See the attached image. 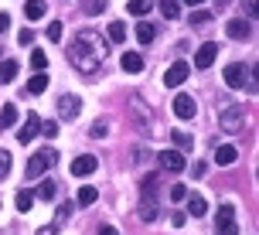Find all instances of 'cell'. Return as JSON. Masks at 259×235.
<instances>
[{
    "label": "cell",
    "instance_id": "6da1fadb",
    "mask_svg": "<svg viewBox=\"0 0 259 235\" xmlns=\"http://www.w3.org/2000/svg\"><path fill=\"white\" fill-rule=\"evenodd\" d=\"M106 55H109V44H106V38L96 34V31H78L75 41L68 44V62H72L82 75H96L99 65L106 62Z\"/></svg>",
    "mask_w": 259,
    "mask_h": 235
},
{
    "label": "cell",
    "instance_id": "7a4b0ae2",
    "mask_svg": "<svg viewBox=\"0 0 259 235\" xmlns=\"http://www.w3.org/2000/svg\"><path fill=\"white\" fill-rule=\"evenodd\" d=\"M52 164H58V150H55V147H45V150H38L34 157H27V181L45 177V170L52 167Z\"/></svg>",
    "mask_w": 259,
    "mask_h": 235
},
{
    "label": "cell",
    "instance_id": "3957f363",
    "mask_svg": "<svg viewBox=\"0 0 259 235\" xmlns=\"http://www.w3.org/2000/svg\"><path fill=\"white\" fill-rule=\"evenodd\" d=\"M219 126L225 133H239L246 130V106H225L219 116Z\"/></svg>",
    "mask_w": 259,
    "mask_h": 235
},
{
    "label": "cell",
    "instance_id": "277c9868",
    "mask_svg": "<svg viewBox=\"0 0 259 235\" xmlns=\"http://www.w3.org/2000/svg\"><path fill=\"white\" fill-rule=\"evenodd\" d=\"M215 228H219V235H235V232H239V225H235V205H232V201H225V205L219 208Z\"/></svg>",
    "mask_w": 259,
    "mask_h": 235
},
{
    "label": "cell",
    "instance_id": "5b68a950",
    "mask_svg": "<svg viewBox=\"0 0 259 235\" xmlns=\"http://www.w3.org/2000/svg\"><path fill=\"white\" fill-rule=\"evenodd\" d=\"M78 113H82V99L78 96H72V92L58 96V116L62 119H75Z\"/></svg>",
    "mask_w": 259,
    "mask_h": 235
},
{
    "label": "cell",
    "instance_id": "8992f818",
    "mask_svg": "<svg viewBox=\"0 0 259 235\" xmlns=\"http://www.w3.org/2000/svg\"><path fill=\"white\" fill-rule=\"evenodd\" d=\"M194 113H198V103H194L188 92H178V96H174V116L178 119H194Z\"/></svg>",
    "mask_w": 259,
    "mask_h": 235
},
{
    "label": "cell",
    "instance_id": "52a82bcc",
    "mask_svg": "<svg viewBox=\"0 0 259 235\" xmlns=\"http://www.w3.org/2000/svg\"><path fill=\"white\" fill-rule=\"evenodd\" d=\"M188 72H191V65H188V62H174V65L164 72V85H167V89H178L184 78H188Z\"/></svg>",
    "mask_w": 259,
    "mask_h": 235
},
{
    "label": "cell",
    "instance_id": "ba28073f",
    "mask_svg": "<svg viewBox=\"0 0 259 235\" xmlns=\"http://www.w3.org/2000/svg\"><path fill=\"white\" fill-rule=\"evenodd\" d=\"M225 34H229V38H235V41H249V38H252V21H246V17H235V21H229Z\"/></svg>",
    "mask_w": 259,
    "mask_h": 235
},
{
    "label": "cell",
    "instance_id": "9c48e42d",
    "mask_svg": "<svg viewBox=\"0 0 259 235\" xmlns=\"http://www.w3.org/2000/svg\"><path fill=\"white\" fill-rule=\"evenodd\" d=\"M215 58H219V44H215V41H205V44L198 48V55H194V65L198 68H211Z\"/></svg>",
    "mask_w": 259,
    "mask_h": 235
},
{
    "label": "cell",
    "instance_id": "30bf717a",
    "mask_svg": "<svg viewBox=\"0 0 259 235\" xmlns=\"http://www.w3.org/2000/svg\"><path fill=\"white\" fill-rule=\"evenodd\" d=\"M157 160H160V167L170 170V174H181V170H184V154H181V150H164Z\"/></svg>",
    "mask_w": 259,
    "mask_h": 235
},
{
    "label": "cell",
    "instance_id": "8fae6325",
    "mask_svg": "<svg viewBox=\"0 0 259 235\" xmlns=\"http://www.w3.org/2000/svg\"><path fill=\"white\" fill-rule=\"evenodd\" d=\"M38 130H41V116L38 113H27V123L17 130V140H21V144H31V140L38 136Z\"/></svg>",
    "mask_w": 259,
    "mask_h": 235
},
{
    "label": "cell",
    "instance_id": "7c38bea8",
    "mask_svg": "<svg viewBox=\"0 0 259 235\" xmlns=\"http://www.w3.org/2000/svg\"><path fill=\"white\" fill-rule=\"evenodd\" d=\"M246 75H249L246 65H225V85L229 89H242L246 85Z\"/></svg>",
    "mask_w": 259,
    "mask_h": 235
},
{
    "label": "cell",
    "instance_id": "4fadbf2b",
    "mask_svg": "<svg viewBox=\"0 0 259 235\" xmlns=\"http://www.w3.org/2000/svg\"><path fill=\"white\" fill-rule=\"evenodd\" d=\"M130 106H133V113H140L143 130H147V133H160V130L154 126V113H150V106L143 103V99H130Z\"/></svg>",
    "mask_w": 259,
    "mask_h": 235
},
{
    "label": "cell",
    "instance_id": "5bb4252c",
    "mask_svg": "<svg viewBox=\"0 0 259 235\" xmlns=\"http://www.w3.org/2000/svg\"><path fill=\"white\" fill-rule=\"evenodd\" d=\"M92 170H96V157L92 154H82V157L72 160V174H75V177H89Z\"/></svg>",
    "mask_w": 259,
    "mask_h": 235
},
{
    "label": "cell",
    "instance_id": "9a60e30c",
    "mask_svg": "<svg viewBox=\"0 0 259 235\" xmlns=\"http://www.w3.org/2000/svg\"><path fill=\"white\" fill-rule=\"evenodd\" d=\"M235 160H239V150H235L232 144L215 147V164H219V167H229V164H235Z\"/></svg>",
    "mask_w": 259,
    "mask_h": 235
},
{
    "label": "cell",
    "instance_id": "2e32d148",
    "mask_svg": "<svg viewBox=\"0 0 259 235\" xmlns=\"http://www.w3.org/2000/svg\"><path fill=\"white\" fill-rule=\"evenodd\" d=\"M123 72H130V75H140L143 72V58L137 52H126L123 55Z\"/></svg>",
    "mask_w": 259,
    "mask_h": 235
},
{
    "label": "cell",
    "instance_id": "e0dca14e",
    "mask_svg": "<svg viewBox=\"0 0 259 235\" xmlns=\"http://www.w3.org/2000/svg\"><path fill=\"white\" fill-rule=\"evenodd\" d=\"M96 198H99V191H96L92 184H82V187H78V195H75V201L82 205V208H89V205H96Z\"/></svg>",
    "mask_w": 259,
    "mask_h": 235
},
{
    "label": "cell",
    "instance_id": "ac0fdd59",
    "mask_svg": "<svg viewBox=\"0 0 259 235\" xmlns=\"http://www.w3.org/2000/svg\"><path fill=\"white\" fill-rule=\"evenodd\" d=\"M188 211H191V218H205L208 215V201L201 195H191V201H188Z\"/></svg>",
    "mask_w": 259,
    "mask_h": 235
},
{
    "label": "cell",
    "instance_id": "d6986e66",
    "mask_svg": "<svg viewBox=\"0 0 259 235\" xmlns=\"http://www.w3.org/2000/svg\"><path fill=\"white\" fill-rule=\"evenodd\" d=\"M14 123H17V106L7 103L4 109H0V130H11Z\"/></svg>",
    "mask_w": 259,
    "mask_h": 235
},
{
    "label": "cell",
    "instance_id": "ffe728a7",
    "mask_svg": "<svg viewBox=\"0 0 259 235\" xmlns=\"http://www.w3.org/2000/svg\"><path fill=\"white\" fill-rule=\"evenodd\" d=\"M45 11H48V7H45V0H27L24 17H27V21H41V17H45Z\"/></svg>",
    "mask_w": 259,
    "mask_h": 235
},
{
    "label": "cell",
    "instance_id": "44dd1931",
    "mask_svg": "<svg viewBox=\"0 0 259 235\" xmlns=\"http://www.w3.org/2000/svg\"><path fill=\"white\" fill-rule=\"evenodd\" d=\"M106 38L113 41V44H123V41H126V24H123V21H113L109 31H106Z\"/></svg>",
    "mask_w": 259,
    "mask_h": 235
},
{
    "label": "cell",
    "instance_id": "7402d4cb",
    "mask_svg": "<svg viewBox=\"0 0 259 235\" xmlns=\"http://www.w3.org/2000/svg\"><path fill=\"white\" fill-rule=\"evenodd\" d=\"M45 89H48V75H45V72H38V75L27 82V89H24V92H27V96H41Z\"/></svg>",
    "mask_w": 259,
    "mask_h": 235
},
{
    "label": "cell",
    "instance_id": "603a6c76",
    "mask_svg": "<svg viewBox=\"0 0 259 235\" xmlns=\"http://www.w3.org/2000/svg\"><path fill=\"white\" fill-rule=\"evenodd\" d=\"M154 38H157V27L147 24V21H140V24H137V41H140V44H150Z\"/></svg>",
    "mask_w": 259,
    "mask_h": 235
},
{
    "label": "cell",
    "instance_id": "cb8c5ba5",
    "mask_svg": "<svg viewBox=\"0 0 259 235\" xmlns=\"http://www.w3.org/2000/svg\"><path fill=\"white\" fill-rule=\"evenodd\" d=\"M150 7H154V0H130V14L133 17H147Z\"/></svg>",
    "mask_w": 259,
    "mask_h": 235
},
{
    "label": "cell",
    "instance_id": "d4e9b609",
    "mask_svg": "<svg viewBox=\"0 0 259 235\" xmlns=\"http://www.w3.org/2000/svg\"><path fill=\"white\" fill-rule=\"evenodd\" d=\"M143 201H157V177L154 174L143 177Z\"/></svg>",
    "mask_w": 259,
    "mask_h": 235
},
{
    "label": "cell",
    "instance_id": "484cf974",
    "mask_svg": "<svg viewBox=\"0 0 259 235\" xmlns=\"http://www.w3.org/2000/svg\"><path fill=\"white\" fill-rule=\"evenodd\" d=\"M34 208V191H17V211H31Z\"/></svg>",
    "mask_w": 259,
    "mask_h": 235
},
{
    "label": "cell",
    "instance_id": "4316f807",
    "mask_svg": "<svg viewBox=\"0 0 259 235\" xmlns=\"http://www.w3.org/2000/svg\"><path fill=\"white\" fill-rule=\"evenodd\" d=\"M106 7H109V0H82V11L92 14V17H96V14H103Z\"/></svg>",
    "mask_w": 259,
    "mask_h": 235
},
{
    "label": "cell",
    "instance_id": "83f0119b",
    "mask_svg": "<svg viewBox=\"0 0 259 235\" xmlns=\"http://www.w3.org/2000/svg\"><path fill=\"white\" fill-rule=\"evenodd\" d=\"M157 215H160L157 201H143V205H140V218H143V222H154Z\"/></svg>",
    "mask_w": 259,
    "mask_h": 235
},
{
    "label": "cell",
    "instance_id": "f1b7e54d",
    "mask_svg": "<svg viewBox=\"0 0 259 235\" xmlns=\"http://www.w3.org/2000/svg\"><path fill=\"white\" fill-rule=\"evenodd\" d=\"M14 78H17V62L7 58V62L0 65V82H14Z\"/></svg>",
    "mask_w": 259,
    "mask_h": 235
},
{
    "label": "cell",
    "instance_id": "f546056e",
    "mask_svg": "<svg viewBox=\"0 0 259 235\" xmlns=\"http://www.w3.org/2000/svg\"><path fill=\"white\" fill-rule=\"evenodd\" d=\"M160 14H164L167 21H174V17H181V7H178L174 0H160Z\"/></svg>",
    "mask_w": 259,
    "mask_h": 235
},
{
    "label": "cell",
    "instance_id": "4dcf8cb0",
    "mask_svg": "<svg viewBox=\"0 0 259 235\" xmlns=\"http://www.w3.org/2000/svg\"><path fill=\"white\" fill-rule=\"evenodd\" d=\"M55 195H58V187H55V181H41V187H38V198H41V201H52Z\"/></svg>",
    "mask_w": 259,
    "mask_h": 235
},
{
    "label": "cell",
    "instance_id": "1f68e13d",
    "mask_svg": "<svg viewBox=\"0 0 259 235\" xmlns=\"http://www.w3.org/2000/svg\"><path fill=\"white\" fill-rule=\"evenodd\" d=\"M170 140H174V144L181 147V150H191V136H188V133H181V130H174V133H170Z\"/></svg>",
    "mask_w": 259,
    "mask_h": 235
},
{
    "label": "cell",
    "instance_id": "d6a6232c",
    "mask_svg": "<svg viewBox=\"0 0 259 235\" xmlns=\"http://www.w3.org/2000/svg\"><path fill=\"white\" fill-rule=\"evenodd\" d=\"M45 65H48L45 52H31V68H34V72H45Z\"/></svg>",
    "mask_w": 259,
    "mask_h": 235
},
{
    "label": "cell",
    "instance_id": "836d02e7",
    "mask_svg": "<svg viewBox=\"0 0 259 235\" xmlns=\"http://www.w3.org/2000/svg\"><path fill=\"white\" fill-rule=\"evenodd\" d=\"M11 154H7V150H0V181H4V177H7V174H11Z\"/></svg>",
    "mask_w": 259,
    "mask_h": 235
},
{
    "label": "cell",
    "instance_id": "e575fe53",
    "mask_svg": "<svg viewBox=\"0 0 259 235\" xmlns=\"http://www.w3.org/2000/svg\"><path fill=\"white\" fill-rule=\"evenodd\" d=\"M45 34H48V38H52V41H58V38H62V21H52Z\"/></svg>",
    "mask_w": 259,
    "mask_h": 235
},
{
    "label": "cell",
    "instance_id": "d590c367",
    "mask_svg": "<svg viewBox=\"0 0 259 235\" xmlns=\"http://www.w3.org/2000/svg\"><path fill=\"white\" fill-rule=\"evenodd\" d=\"M211 21V11H194L191 14V24H208Z\"/></svg>",
    "mask_w": 259,
    "mask_h": 235
},
{
    "label": "cell",
    "instance_id": "8d00e7d4",
    "mask_svg": "<svg viewBox=\"0 0 259 235\" xmlns=\"http://www.w3.org/2000/svg\"><path fill=\"white\" fill-rule=\"evenodd\" d=\"M106 133H109V123H106V119L92 123V136H106Z\"/></svg>",
    "mask_w": 259,
    "mask_h": 235
},
{
    "label": "cell",
    "instance_id": "74e56055",
    "mask_svg": "<svg viewBox=\"0 0 259 235\" xmlns=\"http://www.w3.org/2000/svg\"><path fill=\"white\" fill-rule=\"evenodd\" d=\"M170 198H174V201H184V198H188V187H184V184H174V187H170Z\"/></svg>",
    "mask_w": 259,
    "mask_h": 235
},
{
    "label": "cell",
    "instance_id": "f35d334b",
    "mask_svg": "<svg viewBox=\"0 0 259 235\" xmlns=\"http://www.w3.org/2000/svg\"><path fill=\"white\" fill-rule=\"evenodd\" d=\"M38 133H45V136H52V140H55V136H58V126H55V123H41Z\"/></svg>",
    "mask_w": 259,
    "mask_h": 235
},
{
    "label": "cell",
    "instance_id": "ab89813d",
    "mask_svg": "<svg viewBox=\"0 0 259 235\" xmlns=\"http://www.w3.org/2000/svg\"><path fill=\"white\" fill-rule=\"evenodd\" d=\"M17 41H21V44H24V48H27V44H31V41H34V34H31V31H27V27H24V31H21V34H17Z\"/></svg>",
    "mask_w": 259,
    "mask_h": 235
},
{
    "label": "cell",
    "instance_id": "60d3db41",
    "mask_svg": "<svg viewBox=\"0 0 259 235\" xmlns=\"http://www.w3.org/2000/svg\"><path fill=\"white\" fill-rule=\"evenodd\" d=\"M68 211H72V208H68V205H62V208H58V215H55V222H65V218H68Z\"/></svg>",
    "mask_w": 259,
    "mask_h": 235
},
{
    "label": "cell",
    "instance_id": "b9f144b4",
    "mask_svg": "<svg viewBox=\"0 0 259 235\" xmlns=\"http://www.w3.org/2000/svg\"><path fill=\"white\" fill-rule=\"evenodd\" d=\"M7 27H11V14H0V34H4Z\"/></svg>",
    "mask_w": 259,
    "mask_h": 235
},
{
    "label": "cell",
    "instance_id": "7bdbcfd3",
    "mask_svg": "<svg viewBox=\"0 0 259 235\" xmlns=\"http://www.w3.org/2000/svg\"><path fill=\"white\" fill-rule=\"evenodd\" d=\"M99 235H119V232L113 228V225H103V228H99Z\"/></svg>",
    "mask_w": 259,
    "mask_h": 235
},
{
    "label": "cell",
    "instance_id": "ee69618b",
    "mask_svg": "<svg viewBox=\"0 0 259 235\" xmlns=\"http://www.w3.org/2000/svg\"><path fill=\"white\" fill-rule=\"evenodd\" d=\"M38 235H55V232H52V225H41V228H38Z\"/></svg>",
    "mask_w": 259,
    "mask_h": 235
},
{
    "label": "cell",
    "instance_id": "f6af8a7d",
    "mask_svg": "<svg viewBox=\"0 0 259 235\" xmlns=\"http://www.w3.org/2000/svg\"><path fill=\"white\" fill-rule=\"evenodd\" d=\"M184 4H191V7H198V4H205V0H184Z\"/></svg>",
    "mask_w": 259,
    "mask_h": 235
},
{
    "label": "cell",
    "instance_id": "bcb514c9",
    "mask_svg": "<svg viewBox=\"0 0 259 235\" xmlns=\"http://www.w3.org/2000/svg\"><path fill=\"white\" fill-rule=\"evenodd\" d=\"M225 4H229V0H215V7H225Z\"/></svg>",
    "mask_w": 259,
    "mask_h": 235
}]
</instances>
